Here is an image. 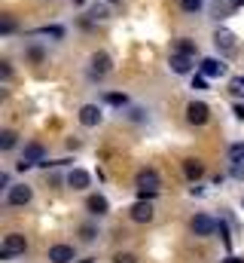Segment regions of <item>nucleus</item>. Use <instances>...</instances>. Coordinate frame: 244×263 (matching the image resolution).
<instances>
[{
	"label": "nucleus",
	"instance_id": "nucleus-1",
	"mask_svg": "<svg viewBox=\"0 0 244 263\" xmlns=\"http://www.w3.org/2000/svg\"><path fill=\"white\" fill-rule=\"evenodd\" d=\"M134 187H137V196L140 199H156L159 193V187H162V178H159V172L156 168H140L137 172V178H134Z\"/></svg>",
	"mask_w": 244,
	"mask_h": 263
},
{
	"label": "nucleus",
	"instance_id": "nucleus-2",
	"mask_svg": "<svg viewBox=\"0 0 244 263\" xmlns=\"http://www.w3.org/2000/svg\"><path fill=\"white\" fill-rule=\"evenodd\" d=\"M25 251H28V239H25L22 233H9V236L3 239V245H0V260H9V257L25 254Z\"/></svg>",
	"mask_w": 244,
	"mask_h": 263
},
{
	"label": "nucleus",
	"instance_id": "nucleus-3",
	"mask_svg": "<svg viewBox=\"0 0 244 263\" xmlns=\"http://www.w3.org/2000/svg\"><path fill=\"white\" fill-rule=\"evenodd\" d=\"M110 70H113V59H110L107 52H95V55L89 59V73H92V80H104Z\"/></svg>",
	"mask_w": 244,
	"mask_h": 263
},
{
	"label": "nucleus",
	"instance_id": "nucleus-4",
	"mask_svg": "<svg viewBox=\"0 0 244 263\" xmlns=\"http://www.w3.org/2000/svg\"><path fill=\"white\" fill-rule=\"evenodd\" d=\"M211 120V107L205 101H189L186 104V123L189 126H205Z\"/></svg>",
	"mask_w": 244,
	"mask_h": 263
},
{
	"label": "nucleus",
	"instance_id": "nucleus-5",
	"mask_svg": "<svg viewBox=\"0 0 244 263\" xmlns=\"http://www.w3.org/2000/svg\"><path fill=\"white\" fill-rule=\"evenodd\" d=\"M76 120H79V126H86V129H95V126H101V120H104V110H101L98 104H83V107H79V114H76Z\"/></svg>",
	"mask_w": 244,
	"mask_h": 263
},
{
	"label": "nucleus",
	"instance_id": "nucleus-6",
	"mask_svg": "<svg viewBox=\"0 0 244 263\" xmlns=\"http://www.w3.org/2000/svg\"><path fill=\"white\" fill-rule=\"evenodd\" d=\"M128 217H131L134 223H150V220L156 217V208H153V202H150V199H137V202L131 205Z\"/></svg>",
	"mask_w": 244,
	"mask_h": 263
},
{
	"label": "nucleus",
	"instance_id": "nucleus-7",
	"mask_svg": "<svg viewBox=\"0 0 244 263\" xmlns=\"http://www.w3.org/2000/svg\"><path fill=\"white\" fill-rule=\"evenodd\" d=\"M31 199H34V190H31L28 184H15V187H9V190H6V205H12V208L28 205Z\"/></svg>",
	"mask_w": 244,
	"mask_h": 263
},
{
	"label": "nucleus",
	"instance_id": "nucleus-8",
	"mask_svg": "<svg viewBox=\"0 0 244 263\" xmlns=\"http://www.w3.org/2000/svg\"><path fill=\"white\" fill-rule=\"evenodd\" d=\"M214 46H217L220 52H226V55H229V52H235V49H238V37H235L232 31H226V28H217V31H214Z\"/></svg>",
	"mask_w": 244,
	"mask_h": 263
},
{
	"label": "nucleus",
	"instance_id": "nucleus-9",
	"mask_svg": "<svg viewBox=\"0 0 244 263\" xmlns=\"http://www.w3.org/2000/svg\"><path fill=\"white\" fill-rule=\"evenodd\" d=\"M189 230H192L195 236H211V233H217V220L208 217V214H195L192 223H189Z\"/></svg>",
	"mask_w": 244,
	"mask_h": 263
},
{
	"label": "nucleus",
	"instance_id": "nucleus-10",
	"mask_svg": "<svg viewBox=\"0 0 244 263\" xmlns=\"http://www.w3.org/2000/svg\"><path fill=\"white\" fill-rule=\"evenodd\" d=\"M198 73H205L208 80H211V77H223V73H226V65H223L220 59H201V62H198Z\"/></svg>",
	"mask_w": 244,
	"mask_h": 263
},
{
	"label": "nucleus",
	"instance_id": "nucleus-11",
	"mask_svg": "<svg viewBox=\"0 0 244 263\" xmlns=\"http://www.w3.org/2000/svg\"><path fill=\"white\" fill-rule=\"evenodd\" d=\"M168 67H171L174 73H192V67H195V59H189V55H177V52H171V59H168Z\"/></svg>",
	"mask_w": 244,
	"mask_h": 263
},
{
	"label": "nucleus",
	"instance_id": "nucleus-12",
	"mask_svg": "<svg viewBox=\"0 0 244 263\" xmlns=\"http://www.w3.org/2000/svg\"><path fill=\"white\" fill-rule=\"evenodd\" d=\"M183 175H186V181H198V178H205V162L201 159H183Z\"/></svg>",
	"mask_w": 244,
	"mask_h": 263
},
{
	"label": "nucleus",
	"instance_id": "nucleus-13",
	"mask_svg": "<svg viewBox=\"0 0 244 263\" xmlns=\"http://www.w3.org/2000/svg\"><path fill=\"white\" fill-rule=\"evenodd\" d=\"M89 181H92V178H89V172H83V168H70V172H67V187H70V190H86Z\"/></svg>",
	"mask_w": 244,
	"mask_h": 263
},
{
	"label": "nucleus",
	"instance_id": "nucleus-14",
	"mask_svg": "<svg viewBox=\"0 0 244 263\" xmlns=\"http://www.w3.org/2000/svg\"><path fill=\"white\" fill-rule=\"evenodd\" d=\"M171 52L195 59V55H198V43H195V40H189V37H177V40H174V49H171Z\"/></svg>",
	"mask_w": 244,
	"mask_h": 263
},
{
	"label": "nucleus",
	"instance_id": "nucleus-15",
	"mask_svg": "<svg viewBox=\"0 0 244 263\" xmlns=\"http://www.w3.org/2000/svg\"><path fill=\"white\" fill-rule=\"evenodd\" d=\"M86 208L92 211V214H98V217H104L107 211H110V202H107V196H101V193H95V196L86 199Z\"/></svg>",
	"mask_w": 244,
	"mask_h": 263
},
{
	"label": "nucleus",
	"instance_id": "nucleus-16",
	"mask_svg": "<svg viewBox=\"0 0 244 263\" xmlns=\"http://www.w3.org/2000/svg\"><path fill=\"white\" fill-rule=\"evenodd\" d=\"M49 260L52 263H70L73 260V248H70V245H52V248H49Z\"/></svg>",
	"mask_w": 244,
	"mask_h": 263
},
{
	"label": "nucleus",
	"instance_id": "nucleus-17",
	"mask_svg": "<svg viewBox=\"0 0 244 263\" xmlns=\"http://www.w3.org/2000/svg\"><path fill=\"white\" fill-rule=\"evenodd\" d=\"M22 156H25V159H31L34 165H40V162L46 159V150H43V144H37V141H34V144H25V153H22Z\"/></svg>",
	"mask_w": 244,
	"mask_h": 263
},
{
	"label": "nucleus",
	"instance_id": "nucleus-18",
	"mask_svg": "<svg viewBox=\"0 0 244 263\" xmlns=\"http://www.w3.org/2000/svg\"><path fill=\"white\" fill-rule=\"evenodd\" d=\"M89 18H92V22H107V18H110L107 3H92V6H89Z\"/></svg>",
	"mask_w": 244,
	"mask_h": 263
},
{
	"label": "nucleus",
	"instance_id": "nucleus-19",
	"mask_svg": "<svg viewBox=\"0 0 244 263\" xmlns=\"http://www.w3.org/2000/svg\"><path fill=\"white\" fill-rule=\"evenodd\" d=\"M15 144H18V135H15L12 129H3V132H0V150H12Z\"/></svg>",
	"mask_w": 244,
	"mask_h": 263
},
{
	"label": "nucleus",
	"instance_id": "nucleus-20",
	"mask_svg": "<svg viewBox=\"0 0 244 263\" xmlns=\"http://www.w3.org/2000/svg\"><path fill=\"white\" fill-rule=\"evenodd\" d=\"M180 9L189 12V15H198V12L205 9V0H180Z\"/></svg>",
	"mask_w": 244,
	"mask_h": 263
},
{
	"label": "nucleus",
	"instance_id": "nucleus-21",
	"mask_svg": "<svg viewBox=\"0 0 244 263\" xmlns=\"http://www.w3.org/2000/svg\"><path fill=\"white\" fill-rule=\"evenodd\" d=\"M25 55H28V62H31V65H40V62L46 59V49H43V46H28V52H25Z\"/></svg>",
	"mask_w": 244,
	"mask_h": 263
},
{
	"label": "nucleus",
	"instance_id": "nucleus-22",
	"mask_svg": "<svg viewBox=\"0 0 244 263\" xmlns=\"http://www.w3.org/2000/svg\"><path fill=\"white\" fill-rule=\"evenodd\" d=\"M104 101H107L110 107H125V104H128V98H125L122 92H107V95H104Z\"/></svg>",
	"mask_w": 244,
	"mask_h": 263
},
{
	"label": "nucleus",
	"instance_id": "nucleus-23",
	"mask_svg": "<svg viewBox=\"0 0 244 263\" xmlns=\"http://www.w3.org/2000/svg\"><path fill=\"white\" fill-rule=\"evenodd\" d=\"M229 92H232L235 98H244V77H241V73L229 80Z\"/></svg>",
	"mask_w": 244,
	"mask_h": 263
},
{
	"label": "nucleus",
	"instance_id": "nucleus-24",
	"mask_svg": "<svg viewBox=\"0 0 244 263\" xmlns=\"http://www.w3.org/2000/svg\"><path fill=\"white\" fill-rule=\"evenodd\" d=\"M217 233H220V239H223V245L229 248V245H232V236H229V227H226V220H217Z\"/></svg>",
	"mask_w": 244,
	"mask_h": 263
},
{
	"label": "nucleus",
	"instance_id": "nucleus-25",
	"mask_svg": "<svg viewBox=\"0 0 244 263\" xmlns=\"http://www.w3.org/2000/svg\"><path fill=\"white\" fill-rule=\"evenodd\" d=\"M37 34H46V37H55V40H61V37H64V28H58V25H49V28H40Z\"/></svg>",
	"mask_w": 244,
	"mask_h": 263
},
{
	"label": "nucleus",
	"instance_id": "nucleus-26",
	"mask_svg": "<svg viewBox=\"0 0 244 263\" xmlns=\"http://www.w3.org/2000/svg\"><path fill=\"white\" fill-rule=\"evenodd\" d=\"M15 31V22H12V15H3V22H0V34L3 37H9Z\"/></svg>",
	"mask_w": 244,
	"mask_h": 263
},
{
	"label": "nucleus",
	"instance_id": "nucleus-27",
	"mask_svg": "<svg viewBox=\"0 0 244 263\" xmlns=\"http://www.w3.org/2000/svg\"><path fill=\"white\" fill-rule=\"evenodd\" d=\"M229 159L232 162H244V144H232L229 147Z\"/></svg>",
	"mask_w": 244,
	"mask_h": 263
},
{
	"label": "nucleus",
	"instance_id": "nucleus-28",
	"mask_svg": "<svg viewBox=\"0 0 244 263\" xmlns=\"http://www.w3.org/2000/svg\"><path fill=\"white\" fill-rule=\"evenodd\" d=\"M192 89H195V92H205V89H208V77H205V73H195V77H192Z\"/></svg>",
	"mask_w": 244,
	"mask_h": 263
},
{
	"label": "nucleus",
	"instance_id": "nucleus-29",
	"mask_svg": "<svg viewBox=\"0 0 244 263\" xmlns=\"http://www.w3.org/2000/svg\"><path fill=\"white\" fill-rule=\"evenodd\" d=\"M95 236H98L95 227H83V230H79V239H83V242H95Z\"/></svg>",
	"mask_w": 244,
	"mask_h": 263
},
{
	"label": "nucleus",
	"instance_id": "nucleus-30",
	"mask_svg": "<svg viewBox=\"0 0 244 263\" xmlns=\"http://www.w3.org/2000/svg\"><path fill=\"white\" fill-rule=\"evenodd\" d=\"M113 263H137V257H134V254H128V251H125V254H116V257H113Z\"/></svg>",
	"mask_w": 244,
	"mask_h": 263
},
{
	"label": "nucleus",
	"instance_id": "nucleus-31",
	"mask_svg": "<svg viewBox=\"0 0 244 263\" xmlns=\"http://www.w3.org/2000/svg\"><path fill=\"white\" fill-rule=\"evenodd\" d=\"M232 178L244 181V162H232Z\"/></svg>",
	"mask_w": 244,
	"mask_h": 263
},
{
	"label": "nucleus",
	"instance_id": "nucleus-32",
	"mask_svg": "<svg viewBox=\"0 0 244 263\" xmlns=\"http://www.w3.org/2000/svg\"><path fill=\"white\" fill-rule=\"evenodd\" d=\"M0 77H3V80H9V77H12V67H9V62H0Z\"/></svg>",
	"mask_w": 244,
	"mask_h": 263
},
{
	"label": "nucleus",
	"instance_id": "nucleus-33",
	"mask_svg": "<svg viewBox=\"0 0 244 263\" xmlns=\"http://www.w3.org/2000/svg\"><path fill=\"white\" fill-rule=\"evenodd\" d=\"M0 187H3V190H9V172H3V175H0Z\"/></svg>",
	"mask_w": 244,
	"mask_h": 263
},
{
	"label": "nucleus",
	"instance_id": "nucleus-34",
	"mask_svg": "<svg viewBox=\"0 0 244 263\" xmlns=\"http://www.w3.org/2000/svg\"><path fill=\"white\" fill-rule=\"evenodd\" d=\"M235 120H241L244 123V104H235Z\"/></svg>",
	"mask_w": 244,
	"mask_h": 263
},
{
	"label": "nucleus",
	"instance_id": "nucleus-35",
	"mask_svg": "<svg viewBox=\"0 0 244 263\" xmlns=\"http://www.w3.org/2000/svg\"><path fill=\"white\" fill-rule=\"evenodd\" d=\"M226 263H244L241 257H226Z\"/></svg>",
	"mask_w": 244,
	"mask_h": 263
},
{
	"label": "nucleus",
	"instance_id": "nucleus-36",
	"mask_svg": "<svg viewBox=\"0 0 244 263\" xmlns=\"http://www.w3.org/2000/svg\"><path fill=\"white\" fill-rule=\"evenodd\" d=\"M229 3H232V6H235V9H238V6H244V0H229Z\"/></svg>",
	"mask_w": 244,
	"mask_h": 263
},
{
	"label": "nucleus",
	"instance_id": "nucleus-37",
	"mask_svg": "<svg viewBox=\"0 0 244 263\" xmlns=\"http://www.w3.org/2000/svg\"><path fill=\"white\" fill-rule=\"evenodd\" d=\"M73 3H76V6H83V3H89V0H73Z\"/></svg>",
	"mask_w": 244,
	"mask_h": 263
},
{
	"label": "nucleus",
	"instance_id": "nucleus-38",
	"mask_svg": "<svg viewBox=\"0 0 244 263\" xmlns=\"http://www.w3.org/2000/svg\"><path fill=\"white\" fill-rule=\"evenodd\" d=\"M107 3H113V6H119V3H122V0H107Z\"/></svg>",
	"mask_w": 244,
	"mask_h": 263
},
{
	"label": "nucleus",
	"instance_id": "nucleus-39",
	"mask_svg": "<svg viewBox=\"0 0 244 263\" xmlns=\"http://www.w3.org/2000/svg\"><path fill=\"white\" fill-rule=\"evenodd\" d=\"M241 208H244V199H241Z\"/></svg>",
	"mask_w": 244,
	"mask_h": 263
}]
</instances>
